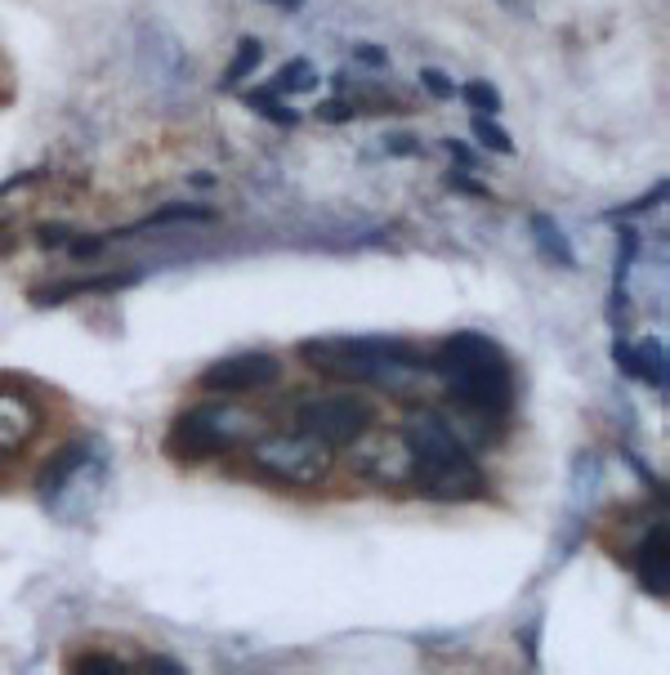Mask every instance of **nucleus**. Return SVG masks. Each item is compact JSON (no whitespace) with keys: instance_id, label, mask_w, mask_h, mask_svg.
<instances>
[{"instance_id":"obj_13","label":"nucleus","mask_w":670,"mask_h":675,"mask_svg":"<svg viewBox=\"0 0 670 675\" xmlns=\"http://www.w3.org/2000/svg\"><path fill=\"white\" fill-rule=\"evenodd\" d=\"M635 363H639V381L666 390L670 381V363H666V345L661 341H639L635 345Z\"/></svg>"},{"instance_id":"obj_2","label":"nucleus","mask_w":670,"mask_h":675,"mask_svg":"<svg viewBox=\"0 0 670 675\" xmlns=\"http://www.w3.org/2000/svg\"><path fill=\"white\" fill-rule=\"evenodd\" d=\"M300 354L322 376L354 381V385H380L394 394L416 390L420 376L429 372V363L398 341H308Z\"/></svg>"},{"instance_id":"obj_18","label":"nucleus","mask_w":670,"mask_h":675,"mask_svg":"<svg viewBox=\"0 0 670 675\" xmlns=\"http://www.w3.org/2000/svg\"><path fill=\"white\" fill-rule=\"evenodd\" d=\"M175 220H202V224H206V220H215V215H211L206 206H189V202H180V206L156 211V215H152V220H143L139 229H152V224H175Z\"/></svg>"},{"instance_id":"obj_15","label":"nucleus","mask_w":670,"mask_h":675,"mask_svg":"<svg viewBox=\"0 0 670 675\" xmlns=\"http://www.w3.org/2000/svg\"><path fill=\"white\" fill-rule=\"evenodd\" d=\"M469 130H474V139L487 148V152H496V157H515V139L500 130L491 117H483V112H474V121H469Z\"/></svg>"},{"instance_id":"obj_24","label":"nucleus","mask_w":670,"mask_h":675,"mask_svg":"<svg viewBox=\"0 0 670 675\" xmlns=\"http://www.w3.org/2000/svg\"><path fill=\"white\" fill-rule=\"evenodd\" d=\"M108 246V238H77V242H68V251L77 255V260H90V255H99Z\"/></svg>"},{"instance_id":"obj_5","label":"nucleus","mask_w":670,"mask_h":675,"mask_svg":"<svg viewBox=\"0 0 670 675\" xmlns=\"http://www.w3.org/2000/svg\"><path fill=\"white\" fill-rule=\"evenodd\" d=\"M372 430V407L354 394H331L300 407V434L317 439L322 447H349Z\"/></svg>"},{"instance_id":"obj_29","label":"nucleus","mask_w":670,"mask_h":675,"mask_svg":"<svg viewBox=\"0 0 670 675\" xmlns=\"http://www.w3.org/2000/svg\"><path fill=\"white\" fill-rule=\"evenodd\" d=\"M264 117H268L273 125H286V130H291V125H300V112H295V108H282V103H273Z\"/></svg>"},{"instance_id":"obj_23","label":"nucleus","mask_w":670,"mask_h":675,"mask_svg":"<svg viewBox=\"0 0 670 675\" xmlns=\"http://www.w3.org/2000/svg\"><path fill=\"white\" fill-rule=\"evenodd\" d=\"M317 117H322V121H349V117H354V103H345V99H326V103L317 108Z\"/></svg>"},{"instance_id":"obj_6","label":"nucleus","mask_w":670,"mask_h":675,"mask_svg":"<svg viewBox=\"0 0 670 675\" xmlns=\"http://www.w3.org/2000/svg\"><path fill=\"white\" fill-rule=\"evenodd\" d=\"M139 68H143V77L156 85V90H165V94H175V90H184L189 81H193V63H189V54H184V46L165 32V28H156V23H143L139 28Z\"/></svg>"},{"instance_id":"obj_27","label":"nucleus","mask_w":670,"mask_h":675,"mask_svg":"<svg viewBox=\"0 0 670 675\" xmlns=\"http://www.w3.org/2000/svg\"><path fill=\"white\" fill-rule=\"evenodd\" d=\"M447 184H451L456 193H469V198H483V202L491 198V193H487V189H483L478 180H469V175H447Z\"/></svg>"},{"instance_id":"obj_10","label":"nucleus","mask_w":670,"mask_h":675,"mask_svg":"<svg viewBox=\"0 0 670 675\" xmlns=\"http://www.w3.org/2000/svg\"><path fill=\"white\" fill-rule=\"evenodd\" d=\"M37 434V407L23 394H0V452H14Z\"/></svg>"},{"instance_id":"obj_16","label":"nucleus","mask_w":670,"mask_h":675,"mask_svg":"<svg viewBox=\"0 0 670 675\" xmlns=\"http://www.w3.org/2000/svg\"><path fill=\"white\" fill-rule=\"evenodd\" d=\"M273 90H277V94L317 90V72H313V63H308V59H295V63H286V68L273 77Z\"/></svg>"},{"instance_id":"obj_30","label":"nucleus","mask_w":670,"mask_h":675,"mask_svg":"<svg viewBox=\"0 0 670 675\" xmlns=\"http://www.w3.org/2000/svg\"><path fill=\"white\" fill-rule=\"evenodd\" d=\"M63 238H68V229H63V224H45V229L37 233V242H41V246H59Z\"/></svg>"},{"instance_id":"obj_1","label":"nucleus","mask_w":670,"mask_h":675,"mask_svg":"<svg viewBox=\"0 0 670 675\" xmlns=\"http://www.w3.org/2000/svg\"><path fill=\"white\" fill-rule=\"evenodd\" d=\"M434 372L443 376L447 394L469 407V412H487V416H500L510 407V359L500 354L496 341H487V335L478 331H460L451 335V341L438 350L434 359Z\"/></svg>"},{"instance_id":"obj_4","label":"nucleus","mask_w":670,"mask_h":675,"mask_svg":"<svg viewBox=\"0 0 670 675\" xmlns=\"http://www.w3.org/2000/svg\"><path fill=\"white\" fill-rule=\"evenodd\" d=\"M255 465L291 487H317L326 474H331V447H322L317 439L308 434H273V439H260L251 447Z\"/></svg>"},{"instance_id":"obj_32","label":"nucleus","mask_w":670,"mask_h":675,"mask_svg":"<svg viewBox=\"0 0 670 675\" xmlns=\"http://www.w3.org/2000/svg\"><path fill=\"white\" fill-rule=\"evenodd\" d=\"M524 648H528V657L537 662V626H524Z\"/></svg>"},{"instance_id":"obj_25","label":"nucleus","mask_w":670,"mask_h":675,"mask_svg":"<svg viewBox=\"0 0 670 675\" xmlns=\"http://www.w3.org/2000/svg\"><path fill=\"white\" fill-rule=\"evenodd\" d=\"M443 148H447V152L460 161V171H474V165H478V157H474V148H469V143H460V139H447Z\"/></svg>"},{"instance_id":"obj_33","label":"nucleus","mask_w":670,"mask_h":675,"mask_svg":"<svg viewBox=\"0 0 670 675\" xmlns=\"http://www.w3.org/2000/svg\"><path fill=\"white\" fill-rule=\"evenodd\" d=\"M277 6H286V10H291V6H300V0H277Z\"/></svg>"},{"instance_id":"obj_20","label":"nucleus","mask_w":670,"mask_h":675,"mask_svg":"<svg viewBox=\"0 0 670 675\" xmlns=\"http://www.w3.org/2000/svg\"><path fill=\"white\" fill-rule=\"evenodd\" d=\"M420 85H425L434 99H451V94H456L451 77H447V72H438V68H425V72H420Z\"/></svg>"},{"instance_id":"obj_22","label":"nucleus","mask_w":670,"mask_h":675,"mask_svg":"<svg viewBox=\"0 0 670 675\" xmlns=\"http://www.w3.org/2000/svg\"><path fill=\"white\" fill-rule=\"evenodd\" d=\"M612 363H617V367H621V372H626L630 381H639V363H635V345H626V341H617V345H612Z\"/></svg>"},{"instance_id":"obj_17","label":"nucleus","mask_w":670,"mask_h":675,"mask_svg":"<svg viewBox=\"0 0 670 675\" xmlns=\"http://www.w3.org/2000/svg\"><path fill=\"white\" fill-rule=\"evenodd\" d=\"M460 94H465V103H469L474 112H483V117H496V112H500V94H496L491 81H469Z\"/></svg>"},{"instance_id":"obj_19","label":"nucleus","mask_w":670,"mask_h":675,"mask_svg":"<svg viewBox=\"0 0 670 675\" xmlns=\"http://www.w3.org/2000/svg\"><path fill=\"white\" fill-rule=\"evenodd\" d=\"M72 671H81V675H121L125 666H121L116 657H103V653H85V657H77V662H72Z\"/></svg>"},{"instance_id":"obj_28","label":"nucleus","mask_w":670,"mask_h":675,"mask_svg":"<svg viewBox=\"0 0 670 675\" xmlns=\"http://www.w3.org/2000/svg\"><path fill=\"white\" fill-rule=\"evenodd\" d=\"M143 671H156V675H184V666L175 657H148Z\"/></svg>"},{"instance_id":"obj_31","label":"nucleus","mask_w":670,"mask_h":675,"mask_svg":"<svg viewBox=\"0 0 670 675\" xmlns=\"http://www.w3.org/2000/svg\"><path fill=\"white\" fill-rule=\"evenodd\" d=\"M385 152H416V139H412V134H389V139H385Z\"/></svg>"},{"instance_id":"obj_12","label":"nucleus","mask_w":670,"mask_h":675,"mask_svg":"<svg viewBox=\"0 0 670 675\" xmlns=\"http://www.w3.org/2000/svg\"><path fill=\"white\" fill-rule=\"evenodd\" d=\"M532 233H537V246H541V255H546L550 264H559V269H572V264H577L564 229H559L550 215H532Z\"/></svg>"},{"instance_id":"obj_11","label":"nucleus","mask_w":670,"mask_h":675,"mask_svg":"<svg viewBox=\"0 0 670 675\" xmlns=\"http://www.w3.org/2000/svg\"><path fill=\"white\" fill-rule=\"evenodd\" d=\"M85 465H90V447H85V443L63 447V452L41 470V483H37V487H41V501H45V505H54V501H59V492H63V487L85 470Z\"/></svg>"},{"instance_id":"obj_14","label":"nucleus","mask_w":670,"mask_h":675,"mask_svg":"<svg viewBox=\"0 0 670 675\" xmlns=\"http://www.w3.org/2000/svg\"><path fill=\"white\" fill-rule=\"evenodd\" d=\"M260 63H264V46H260L255 37L237 41V54H233V63H229V72H224V85H242Z\"/></svg>"},{"instance_id":"obj_7","label":"nucleus","mask_w":670,"mask_h":675,"mask_svg":"<svg viewBox=\"0 0 670 675\" xmlns=\"http://www.w3.org/2000/svg\"><path fill=\"white\" fill-rule=\"evenodd\" d=\"M282 381V359L264 354V350H251V354H233V359H220L202 372V390L211 394H242V390H264V385H277Z\"/></svg>"},{"instance_id":"obj_9","label":"nucleus","mask_w":670,"mask_h":675,"mask_svg":"<svg viewBox=\"0 0 670 675\" xmlns=\"http://www.w3.org/2000/svg\"><path fill=\"white\" fill-rule=\"evenodd\" d=\"M635 573L648 595L666 600V591H670V533L666 528H652L643 537V546L635 551Z\"/></svg>"},{"instance_id":"obj_8","label":"nucleus","mask_w":670,"mask_h":675,"mask_svg":"<svg viewBox=\"0 0 670 675\" xmlns=\"http://www.w3.org/2000/svg\"><path fill=\"white\" fill-rule=\"evenodd\" d=\"M412 478L434 501H469L483 492V474L474 456H447V461H412Z\"/></svg>"},{"instance_id":"obj_26","label":"nucleus","mask_w":670,"mask_h":675,"mask_svg":"<svg viewBox=\"0 0 670 675\" xmlns=\"http://www.w3.org/2000/svg\"><path fill=\"white\" fill-rule=\"evenodd\" d=\"M363 68H389V54L380 50V46H358V54H354Z\"/></svg>"},{"instance_id":"obj_21","label":"nucleus","mask_w":670,"mask_h":675,"mask_svg":"<svg viewBox=\"0 0 670 675\" xmlns=\"http://www.w3.org/2000/svg\"><path fill=\"white\" fill-rule=\"evenodd\" d=\"M661 198H666V180H661V184H657L652 193H643L639 202H630V206H621V211H612V220H617V215H639V211H652V206H657Z\"/></svg>"},{"instance_id":"obj_3","label":"nucleus","mask_w":670,"mask_h":675,"mask_svg":"<svg viewBox=\"0 0 670 675\" xmlns=\"http://www.w3.org/2000/svg\"><path fill=\"white\" fill-rule=\"evenodd\" d=\"M251 425V412L229 407V403H206V407H189L171 434H165V452L180 456V461H202L224 452L229 443H237Z\"/></svg>"}]
</instances>
